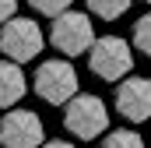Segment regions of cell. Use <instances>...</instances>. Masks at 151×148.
<instances>
[{
	"instance_id": "cell-9",
	"label": "cell",
	"mask_w": 151,
	"mask_h": 148,
	"mask_svg": "<svg viewBox=\"0 0 151 148\" xmlns=\"http://www.w3.org/2000/svg\"><path fill=\"white\" fill-rule=\"evenodd\" d=\"M88 11L102 21H113V18L130 11V0H88Z\"/></svg>"
},
{
	"instance_id": "cell-13",
	"label": "cell",
	"mask_w": 151,
	"mask_h": 148,
	"mask_svg": "<svg viewBox=\"0 0 151 148\" xmlns=\"http://www.w3.org/2000/svg\"><path fill=\"white\" fill-rule=\"evenodd\" d=\"M14 11H18V0H0V25L7 18H14Z\"/></svg>"
},
{
	"instance_id": "cell-7",
	"label": "cell",
	"mask_w": 151,
	"mask_h": 148,
	"mask_svg": "<svg viewBox=\"0 0 151 148\" xmlns=\"http://www.w3.org/2000/svg\"><path fill=\"white\" fill-rule=\"evenodd\" d=\"M116 110L130 123L151 120V81L148 78H123V81H116Z\"/></svg>"
},
{
	"instance_id": "cell-14",
	"label": "cell",
	"mask_w": 151,
	"mask_h": 148,
	"mask_svg": "<svg viewBox=\"0 0 151 148\" xmlns=\"http://www.w3.org/2000/svg\"><path fill=\"white\" fill-rule=\"evenodd\" d=\"M39 148H74L70 141H63V138H56V141H42Z\"/></svg>"
},
{
	"instance_id": "cell-12",
	"label": "cell",
	"mask_w": 151,
	"mask_h": 148,
	"mask_svg": "<svg viewBox=\"0 0 151 148\" xmlns=\"http://www.w3.org/2000/svg\"><path fill=\"white\" fill-rule=\"evenodd\" d=\"M28 4L35 7L39 14H46V18H56V14L70 11V0H28Z\"/></svg>"
},
{
	"instance_id": "cell-1",
	"label": "cell",
	"mask_w": 151,
	"mask_h": 148,
	"mask_svg": "<svg viewBox=\"0 0 151 148\" xmlns=\"http://www.w3.org/2000/svg\"><path fill=\"white\" fill-rule=\"evenodd\" d=\"M63 127L77 141H91V138L109 131V110H106V102L99 95L77 92L74 99L63 102Z\"/></svg>"
},
{
	"instance_id": "cell-3",
	"label": "cell",
	"mask_w": 151,
	"mask_h": 148,
	"mask_svg": "<svg viewBox=\"0 0 151 148\" xmlns=\"http://www.w3.org/2000/svg\"><path fill=\"white\" fill-rule=\"evenodd\" d=\"M49 42H53V49H60L67 60L88 53L91 42H95L91 18L81 14V11H63V14H56V18H53V28H49Z\"/></svg>"
},
{
	"instance_id": "cell-15",
	"label": "cell",
	"mask_w": 151,
	"mask_h": 148,
	"mask_svg": "<svg viewBox=\"0 0 151 148\" xmlns=\"http://www.w3.org/2000/svg\"><path fill=\"white\" fill-rule=\"evenodd\" d=\"M144 4H151V0H144Z\"/></svg>"
},
{
	"instance_id": "cell-8",
	"label": "cell",
	"mask_w": 151,
	"mask_h": 148,
	"mask_svg": "<svg viewBox=\"0 0 151 148\" xmlns=\"http://www.w3.org/2000/svg\"><path fill=\"white\" fill-rule=\"evenodd\" d=\"M25 92H28V81H25V71H21V64H14V60H0V106L7 110V106H18L21 99H25Z\"/></svg>"
},
{
	"instance_id": "cell-6",
	"label": "cell",
	"mask_w": 151,
	"mask_h": 148,
	"mask_svg": "<svg viewBox=\"0 0 151 148\" xmlns=\"http://www.w3.org/2000/svg\"><path fill=\"white\" fill-rule=\"evenodd\" d=\"M46 141V127L32 110H7L0 120V145L4 148H39Z\"/></svg>"
},
{
	"instance_id": "cell-11",
	"label": "cell",
	"mask_w": 151,
	"mask_h": 148,
	"mask_svg": "<svg viewBox=\"0 0 151 148\" xmlns=\"http://www.w3.org/2000/svg\"><path fill=\"white\" fill-rule=\"evenodd\" d=\"M134 49H141L151 60V14H141L134 21Z\"/></svg>"
},
{
	"instance_id": "cell-10",
	"label": "cell",
	"mask_w": 151,
	"mask_h": 148,
	"mask_svg": "<svg viewBox=\"0 0 151 148\" xmlns=\"http://www.w3.org/2000/svg\"><path fill=\"white\" fill-rule=\"evenodd\" d=\"M102 148H144V138L137 134V131H113V134H106V141Z\"/></svg>"
},
{
	"instance_id": "cell-4",
	"label": "cell",
	"mask_w": 151,
	"mask_h": 148,
	"mask_svg": "<svg viewBox=\"0 0 151 148\" xmlns=\"http://www.w3.org/2000/svg\"><path fill=\"white\" fill-rule=\"evenodd\" d=\"M35 95L49 106H63L77 95V71L70 60H42L35 71Z\"/></svg>"
},
{
	"instance_id": "cell-5",
	"label": "cell",
	"mask_w": 151,
	"mask_h": 148,
	"mask_svg": "<svg viewBox=\"0 0 151 148\" xmlns=\"http://www.w3.org/2000/svg\"><path fill=\"white\" fill-rule=\"evenodd\" d=\"M0 53L14 64H28L42 53V28L32 18H7L0 25Z\"/></svg>"
},
{
	"instance_id": "cell-2",
	"label": "cell",
	"mask_w": 151,
	"mask_h": 148,
	"mask_svg": "<svg viewBox=\"0 0 151 148\" xmlns=\"http://www.w3.org/2000/svg\"><path fill=\"white\" fill-rule=\"evenodd\" d=\"M88 67L102 81H119L134 71V49L119 36H95L91 49H88Z\"/></svg>"
}]
</instances>
